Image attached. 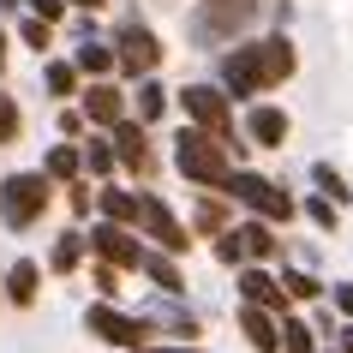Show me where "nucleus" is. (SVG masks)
I'll list each match as a JSON object with an SVG mask.
<instances>
[{
    "label": "nucleus",
    "instance_id": "27",
    "mask_svg": "<svg viewBox=\"0 0 353 353\" xmlns=\"http://www.w3.org/2000/svg\"><path fill=\"white\" fill-rule=\"evenodd\" d=\"M72 60H78V72H84V78H114V72H120V54H114V42H102V37H84Z\"/></svg>",
    "mask_w": 353,
    "mask_h": 353
},
{
    "label": "nucleus",
    "instance_id": "31",
    "mask_svg": "<svg viewBox=\"0 0 353 353\" xmlns=\"http://www.w3.org/2000/svg\"><path fill=\"white\" fill-rule=\"evenodd\" d=\"M210 258L222 263V270H245V245H240V234H234V228H228V234H216V240H210Z\"/></svg>",
    "mask_w": 353,
    "mask_h": 353
},
{
    "label": "nucleus",
    "instance_id": "21",
    "mask_svg": "<svg viewBox=\"0 0 353 353\" xmlns=\"http://www.w3.org/2000/svg\"><path fill=\"white\" fill-rule=\"evenodd\" d=\"M138 276H144L156 294H180V299H192V281H186V270H180V258H168V252H156V245L144 252V270H138Z\"/></svg>",
    "mask_w": 353,
    "mask_h": 353
},
{
    "label": "nucleus",
    "instance_id": "26",
    "mask_svg": "<svg viewBox=\"0 0 353 353\" xmlns=\"http://www.w3.org/2000/svg\"><path fill=\"white\" fill-rule=\"evenodd\" d=\"M281 353H323V335H317L312 312H288L281 317Z\"/></svg>",
    "mask_w": 353,
    "mask_h": 353
},
{
    "label": "nucleus",
    "instance_id": "7",
    "mask_svg": "<svg viewBox=\"0 0 353 353\" xmlns=\"http://www.w3.org/2000/svg\"><path fill=\"white\" fill-rule=\"evenodd\" d=\"M108 42H114V54H120V78L138 84V78H156V72H162V37H156L138 12H126V19L114 24Z\"/></svg>",
    "mask_w": 353,
    "mask_h": 353
},
{
    "label": "nucleus",
    "instance_id": "23",
    "mask_svg": "<svg viewBox=\"0 0 353 353\" xmlns=\"http://www.w3.org/2000/svg\"><path fill=\"white\" fill-rule=\"evenodd\" d=\"M42 174H48L54 186H72L78 174H84V144H78V138H60V144H48V156H42Z\"/></svg>",
    "mask_w": 353,
    "mask_h": 353
},
{
    "label": "nucleus",
    "instance_id": "34",
    "mask_svg": "<svg viewBox=\"0 0 353 353\" xmlns=\"http://www.w3.org/2000/svg\"><path fill=\"white\" fill-rule=\"evenodd\" d=\"M19 132H24V114H19V102L0 90V144H19Z\"/></svg>",
    "mask_w": 353,
    "mask_h": 353
},
{
    "label": "nucleus",
    "instance_id": "28",
    "mask_svg": "<svg viewBox=\"0 0 353 353\" xmlns=\"http://www.w3.org/2000/svg\"><path fill=\"white\" fill-rule=\"evenodd\" d=\"M305 180H312L330 204H353V186H347V174H341L335 162H312V168H305Z\"/></svg>",
    "mask_w": 353,
    "mask_h": 353
},
{
    "label": "nucleus",
    "instance_id": "5",
    "mask_svg": "<svg viewBox=\"0 0 353 353\" xmlns=\"http://www.w3.org/2000/svg\"><path fill=\"white\" fill-rule=\"evenodd\" d=\"M228 198H234V204L245 210V216H258V222H276V228H288L299 216V198L288 186H276V180H270V174H258V168H234V174H228Z\"/></svg>",
    "mask_w": 353,
    "mask_h": 353
},
{
    "label": "nucleus",
    "instance_id": "2",
    "mask_svg": "<svg viewBox=\"0 0 353 353\" xmlns=\"http://www.w3.org/2000/svg\"><path fill=\"white\" fill-rule=\"evenodd\" d=\"M234 168H240V162H234V150H228L216 132L192 126V120L174 132V174H180L186 186H198V192H222Z\"/></svg>",
    "mask_w": 353,
    "mask_h": 353
},
{
    "label": "nucleus",
    "instance_id": "4",
    "mask_svg": "<svg viewBox=\"0 0 353 353\" xmlns=\"http://www.w3.org/2000/svg\"><path fill=\"white\" fill-rule=\"evenodd\" d=\"M78 323H84V335H90V341H102V347H114V353H138V347H150V341H156V330L144 323V312H138V305H126V299H90Z\"/></svg>",
    "mask_w": 353,
    "mask_h": 353
},
{
    "label": "nucleus",
    "instance_id": "36",
    "mask_svg": "<svg viewBox=\"0 0 353 353\" xmlns=\"http://www.w3.org/2000/svg\"><path fill=\"white\" fill-rule=\"evenodd\" d=\"M54 126H60V138H78V132L90 126V120H84V108H72V102H60V114H54Z\"/></svg>",
    "mask_w": 353,
    "mask_h": 353
},
{
    "label": "nucleus",
    "instance_id": "20",
    "mask_svg": "<svg viewBox=\"0 0 353 353\" xmlns=\"http://www.w3.org/2000/svg\"><path fill=\"white\" fill-rule=\"evenodd\" d=\"M42 276H48V270H42L37 258H12L6 263V305L30 312V305L42 299Z\"/></svg>",
    "mask_w": 353,
    "mask_h": 353
},
{
    "label": "nucleus",
    "instance_id": "8",
    "mask_svg": "<svg viewBox=\"0 0 353 353\" xmlns=\"http://www.w3.org/2000/svg\"><path fill=\"white\" fill-rule=\"evenodd\" d=\"M90 258L96 263H114V270H126V276H138L144 270V252H150V240L138 234V228H126V222H108V216H96L90 228Z\"/></svg>",
    "mask_w": 353,
    "mask_h": 353
},
{
    "label": "nucleus",
    "instance_id": "1",
    "mask_svg": "<svg viewBox=\"0 0 353 353\" xmlns=\"http://www.w3.org/2000/svg\"><path fill=\"white\" fill-rule=\"evenodd\" d=\"M294 72H299V48H294V37H288V30H263V37H240V42L222 54V72H216V84H222L234 102H258V96L281 90Z\"/></svg>",
    "mask_w": 353,
    "mask_h": 353
},
{
    "label": "nucleus",
    "instance_id": "6",
    "mask_svg": "<svg viewBox=\"0 0 353 353\" xmlns=\"http://www.w3.org/2000/svg\"><path fill=\"white\" fill-rule=\"evenodd\" d=\"M258 12H263V0H204L186 19V37L198 48H222V42H240L258 24Z\"/></svg>",
    "mask_w": 353,
    "mask_h": 353
},
{
    "label": "nucleus",
    "instance_id": "35",
    "mask_svg": "<svg viewBox=\"0 0 353 353\" xmlns=\"http://www.w3.org/2000/svg\"><path fill=\"white\" fill-rule=\"evenodd\" d=\"M330 305H335L341 323H353V276H347V281H330Z\"/></svg>",
    "mask_w": 353,
    "mask_h": 353
},
{
    "label": "nucleus",
    "instance_id": "37",
    "mask_svg": "<svg viewBox=\"0 0 353 353\" xmlns=\"http://www.w3.org/2000/svg\"><path fill=\"white\" fill-rule=\"evenodd\" d=\"M66 6H72V0H24V12H37V19H48V24L66 19Z\"/></svg>",
    "mask_w": 353,
    "mask_h": 353
},
{
    "label": "nucleus",
    "instance_id": "44",
    "mask_svg": "<svg viewBox=\"0 0 353 353\" xmlns=\"http://www.w3.org/2000/svg\"><path fill=\"white\" fill-rule=\"evenodd\" d=\"M323 353H335V347H323Z\"/></svg>",
    "mask_w": 353,
    "mask_h": 353
},
{
    "label": "nucleus",
    "instance_id": "18",
    "mask_svg": "<svg viewBox=\"0 0 353 353\" xmlns=\"http://www.w3.org/2000/svg\"><path fill=\"white\" fill-rule=\"evenodd\" d=\"M276 276H281V288H288V299H294L299 312H312V305L330 299V281L317 276L312 263H276Z\"/></svg>",
    "mask_w": 353,
    "mask_h": 353
},
{
    "label": "nucleus",
    "instance_id": "43",
    "mask_svg": "<svg viewBox=\"0 0 353 353\" xmlns=\"http://www.w3.org/2000/svg\"><path fill=\"white\" fill-rule=\"evenodd\" d=\"M0 66H6V30H0Z\"/></svg>",
    "mask_w": 353,
    "mask_h": 353
},
{
    "label": "nucleus",
    "instance_id": "42",
    "mask_svg": "<svg viewBox=\"0 0 353 353\" xmlns=\"http://www.w3.org/2000/svg\"><path fill=\"white\" fill-rule=\"evenodd\" d=\"M19 6H24V0H0V12H19Z\"/></svg>",
    "mask_w": 353,
    "mask_h": 353
},
{
    "label": "nucleus",
    "instance_id": "39",
    "mask_svg": "<svg viewBox=\"0 0 353 353\" xmlns=\"http://www.w3.org/2000/svg\"><path fill=\"white\" fill-rule=\"evenodd\" d=\"M138 353H210L204 341H150V347H138Z\"/></svg>",
    "mask_w": 353,
    "mask_h": 353
},
{
    "label": "nucleus",
    "instance_id": "15",
    "mask_svg": "<svg viewBox=\"0 0 353 353\" xmlns=\"http://www.w3.org/2000/svg\"><path fill=\"white\" fill-rule=\"evenodd\" d=\"M234 323H240V335H245V347L252 353H281V317L276 312H263V305H234Z\"/></svg>",
    "mask_w": 353,
    "mask_h": 353
},
{
    "label": "nucleus",
    "instance_id": "19",
    "mask_svg": "<svg viewBox=\"0 0 353 353\" xmlns=\"http://www.w3.org/2000/svg\"><path fill=\"white\" fill-rule=\"evenodd\" d=\"M234 228V198L228 192H198V204H192V234L198 240H216Z\"/></svg>",
    "mask_w": 353,
    "mask_h": 353
},
{
    "label": "nucleus",
    "instance_id": "33",
    "mask_svg": "<svg viewBox=\"0 0 353 353\" xmlns=\"http://www.w3.org/2000/svg\"><path fill=\"white\" fill-rule=\"evenodd\" d=\"M90 281H96V299H120V294H126V288H120V281H126V270H114V263H96Z\"/></svg>",
    "mask_w": 353,
    "mask_h": 353
},
{
    "label": "nucleus",
    "instance_id": "41",
    "mask_svg": "<svg viewBox=\"0 0 353 353\" xmlns=\"http://www.w3.org/2000/svg\"><path fill=\"white\" fill-rule=\"evenodd\" d=\"M78 12H102V6H108V0H72Z\"/></svg>",
    "mask_w": 353,
    "mask_h": 353
},
{
    "label": "nucleus",
    "instance_id": "25",
    "mask_svg": "<svg viewBox=\"0 0 353 353\" xmlns=\"http://www.w3.org/2000/svg\"><path fill=\"white\" fill-rule=\"evenodd\" d=\"M42 90L54 96V102H72L78 90H84V72H78V60H42Z\"/></svg>",
    "mask_w": 353,
    "mask_h": 353
},
{
    "label": "nucleus",
    "instance_id": "22",
    "mask_svg": "<svg viewBox=\"0 0 353 353\" xmlns=\"http://www.w3.org/2000/svg\"><path fill=\"white\" fill-rule=\"evenodd\" d=\"M168 102H174V90L162 84V72H156V78H138V84H132V120H144V126H162Z\"/></svg>",
    "mask_w": 353,
    "mask_h": 353
},
{
    "label": "nucleus",
    "instance_id": "30",
    "mask_svg": "<svg viewBox=\"0 0 353 353\" xmlns=\"http://www.w3.org/2000/svg\"><path fill=\"white\" fill-rule=\"evenodd\" d=\"M60 192H66V204H72L78 222H96V180H84V174H78L72 186H60Z\"/></svg>",
    "mask_w": 353,
    "mask_h": 353
},
{
    "label": "nucleus",
    "instance_id": "32",
    "mask_svg": "<svg viewBox=\"0 0 353 353\" xmlns=\"http://www.w3.org/2000/svg\"><path fill=\"white\" fill-rule=\"evenodd\" d=\"M19 37H24V48H37V54H42V48L54 42V24L37 19V12H24V19H19Z\"/></svg>",
    "mask_w": 353,
    "mask_h": 353
},
{
    "label": "nucleus",
    "instance_id": "13",
    "mask_svg": "<svg viewBox=\"0 0 353 353\" xmlns=\"http://www.w3.org/2000/svg\"><path fill=\"white\" fill-rule=\"evenodd\" d=\"M240 132H245V144H252V150H281V144H288V132H294V120H288V108H276V102H252Z\"/></svg>",
    "mask_w": 353,
    "mask_h": 353
},
{
    "label": "nucleus",
    "instance_id": "9",
    "mask_svg": "<svg viewBox=\"0 0 353 353\" xmlns=\"http://www.w3.org/2000/svg\"><path fill=\"white\" fill-rule=\"evenodd\" d=\"M138 312H144V323L156 330V341H198V335H204V312H198L192 299H180V294H156V288H150Z\"/></svg>",
    "mask_w": 353,
    "mask_h": 353
},
{
    "label": "nucleus",
    "instance_id": "17",
    "mask_svg": "<svg viewBox=\"0 0 353 353\" xmlns=\"http://www.w3.org/2000/svg\"><path fill=\"white\" fill-rule=\"evenodd\" d=\"M234 234H240V245H245V263H281V228H276V222L240 216Z\"/></svg>",
    "mask_w": 353,
    "mask_h": 353
},
{
    "label": "nucleus",
    "instance_id": "29",
    "mask_svg": "<svg viewBox=\"0 0 353 353\" xmlns=\"http://www.w3.org/2000/svg\"><path fill=\"white\" fill-rule=\"evenodd\" d=\"M299 216H305L317 234H335V222H341V204H330L323 192H305V198H299Z\"/></svg>",
    "mask_w": 353,
    "mask_h": 353
},
{
    "label": "nucleus",
    "instance_id": "24",
    "mask_svg": "<svg viewBox=\"0 0 353 353\" xmlns=\"http://www.w3.org/2000/svg\"><path fill=\"white\" fill-rule=\"evenodd\" d=\"M114 174H120V150H114V138H108V132H90V138H84V180L102 186V180H114Z\"/></svg>",
    "mask_w": 353,
    "mask_h": 353
},
{
    "label": "nucleus",
    "instance_id": "16",
    "mask_svg": "<svg viewBox=\"0 0 353 353\" xmlns=\"http://www.w3.org/2000/svg\"><path fill=\"white\" fill-rule=\"evenodd\" d=\"M84 263H90V234L84 228H60L54 245H48V258H42V270L48 276H78Z\"/></svg>",
    "mask_w": 353,
    "mask_h": 353
},
{
    "label": "nucleus",
    "instance_id": "12",
    "mask_svg": "<svg viewBox=\"0 0 353 353\" xmlns=\"http://www.w3.org/2000/svg\"><path fill=\"white\" fill-rule=\"evenodd\" d=\"M78 108H84V120H90L96 132H114L132 114V90H120L114 78H90V84L78 90Z\"/></svg>",
    "mask_w": 353,
    "mask_h": 353
},
{
    "label": "nucleus",
    "instance_id": "11",
    "mask_svg": "<svg viewBox=\"0 0 353 353\" xmlns=\"http://www.w3.org/2000/svg\"><path fill=\"white\" fill-rule=\"evenodd\" d=\"M234 294H240L245 305H263V312H276V317L299 312L294 299H288V288H281L276 263H245V270H234Z\"/></svg>",
    "mask_w": 353,
    "mask_h": 353
},
{
    "label": "nucleus",
    "instance_id": "38",
    "mask_svg": "<svg viewBox=\"0 0 353 353\" xmlns=\"http://www.w3.org/2000/svg\"><path fill=\"white\" fill-rule=\"evenodd\" d=\"M312 323H317V335H323V341H335V330H341L335 305H317V312H312Z\"/></svg>",
    "mask_w": 353,
    "mask_h": 353
},
{
    "label": "nucleus",
    "instance_id": "3",
    "mask_svg": "<svg viewBox=\"0 0 353 353\" xmlns=\"http://www.w3.org/2000/svg\"><path fill=\"white\" fill-rule=\"evenodd\" d=\"M54 192L60 186L42 174V168H12V174L0 180V228H6V234H30V228L48 216Z\"/></svg>",
    "mask_w": 353,
    "mask_h": 353
},
{
    "label": "nucleus",
    "instance_id": "40",
    "mask_svg": "<svg viewBox=\"0 0 353 353\" xmlns=\"http://www.w3.org/2000/svg\"><path fill=\"white\" fill-rule=\"evenodd\" d=\"M335 353H353V323H341V330H335Z\"/></svg>",
    "mask_w": 353,
    "mask_h": 353
},
{
    "label": "nucleus",
    "instance_id": "14",
    "mask_svg": "<svg viewBox=\"0 0 353 353\" xmlns=\"http://www.w3.org/2000/svg\"><path fill=\"white\" fill-rule=\"evenodd\" d=\"M150 132L156 126H144V120H120V126L108 132L114 138V150H120V168H132V174H150V168H156V150H150Z\"/></svg>",
    "mask_w": 353,
    "mask_h": 353
},
{
    "label": "nucleus",
    "instance_id": "10",
    "mask_svg": "<svg viewBox=\"0 0 353 353\" xmlns=\"http://www.w3.org/2000/svg\"><path fill=\"white\" fill-rule=\"evenodd\" d=\"M138 234H144L156 252H168V258H186L192 240H198V234H192V222H180V210L168 204L162 192H150V186H144V216H138Z\"/></svg>",
    "mask_w": 353,
    "mask_h": 353
}]
</instances>
